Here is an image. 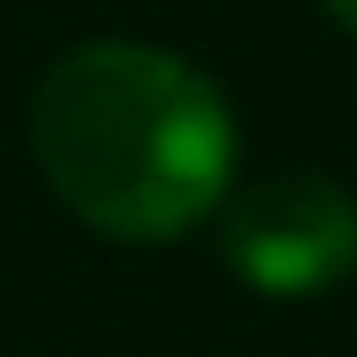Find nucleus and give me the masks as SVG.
<instances>
[{
    "label": "nucleus",
    "instance_id": "nucleus-1",
    "mask_svg": "<svg viewBox=\"0 0 357 357\" xmlns=\"http://www.w3.org/2000/svg\"><path fill=\"white\" fill-rule=\"evenodd\" d=\"M29 146L59 204L109 241H175L234 183V117L160 44H80L29 102Z\"/></svg>",
    "mask_w": 357,
    "mask_h": 357
},
{
    "label": "nucleus",
    "instance_id": "nucleus-2",
    "mask_svg": "<svg viewBox=\"0 0 357 357\" xmlns=\"http://www.w3.org/2000/svg\"><path fill=\"white\" fill-rule=\"evenodd\" d=\"M226 263L248 291L306 299L357 270V197L328 175H270L226 212Z\"/></svg>",
    "mask_w": 357,
    "mask_h": 357
},
{
    "label": "nucleus",
    "instance_id": "nucleus-3",
    "mask_svg": "<svg viewBox=\"0 0 357 357\" xmlns=\"http://www.w3.org/2000/svg\"><path fill=\"white\" fill-rule=\"evenodd\" d=\"M321 8H328L335 22H343V29H357V0H321Z\"/></svg>",
    "mask_w": 357,
    "mask_h": 357
}]
</instances>
